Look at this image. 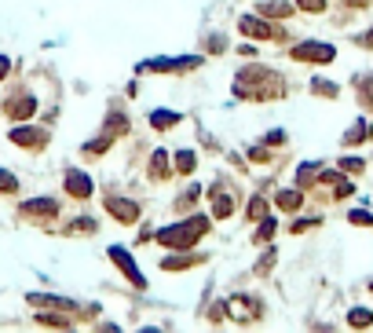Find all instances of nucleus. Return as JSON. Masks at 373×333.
Instances as JSON below:
<instances>
[{"label":"nucleus","mask_w":373,"mask_h":333,"mask_svg":"<svg viewBox=\"0 0 373 333\" xmlns=\"http://www.w3.org/2000/svg\"><path fill=\"white\" fill-rule=\"evenodd\" d=\"M15 190H19V180L8 169H0V194H15Z\"/></svg>","instance_id":"obj_29"},{"label":"nucleus","mask_w":373,"mask_h":333,"mask_svg":"<svg viewBox=\"0 0 373 333\" xmlns=\"http://www.w3.org/2000/svg\"><path fill=\"white\" fill-rule=\"evenodd\" d=\"M194 264H202L198 253H187V257H180V253H176V257H165V260H161V267H165V271H187V267H194Z\"/></svg>","instance_id":"obj_16"},{"label":"nucleus","mask_w":373,"mask_h":333,"mask_svg":"<svg viewBox=\"0 0 373 333\" xmlns=\"http://www.w3.org/2000/svg\"><path fill=\"white\" fill-rule=\"evenodd\" d=\"M271 264H274V249L267 253V257H264L260 264H256V275H267V271H271Z\"/></svg>","instance_id":"obj_37"},{"label":"nucleus","mask_w":373,"mask_h":333,"mask_svg":"<svg viewBox=\"0 0 373 333\" xmlns=\"http://www.w3.org/2000/svg\"><path fill=\"white\" fill-rule=\"evenodd\" d=\"M359 44H363V48H373V29H370V34H363V37H359Z\"/></svg>","instance_id":"obj_40"},{"label":"nucleus","mask_w":373,"mask_h":333,"mask_svg":"<svg viewBox=\"0 0 373 333\" xmlns=\"http://www.w3.org/2000/svg\"><path fill=\"white\" fill-rule=\"evenodd\" d=\"M340 169H344V172H363L366 162H363V157H340Z\"/></svg>","instance_id":"obj_34"},{"label":"nucleus","mask_w":373,"mask_h":333,"mask_svg":"<svg viewBox=\"0 0 373 333\" xmlns=\"http://www.w3.org/2000/svg\"><path fill=\"white\" fill-rule=\"evenodd\" d=\"M274 227H279V224H274V216H264V220H260V227H256V234H253V242H256V246H264V242H271V234H274Z\"/></svg>","instance_id":"obj_22"},{"label":"nucleus","mask_w":373,"mask_h":333,"mask_svg":"<svg viewBox=\"0 0 373 333\" xmlns=\"http://www.w3.org/2000/svg\"><path fill=\"white\" fill-rule=\"evenodd\" d=\"M92 231H95V220H88V216L85 220H73V224L66 227V234H92Z\"/></svg>","instance_id":"obj_31"},{"label":"nucleus","mask_w":373,"mask_h":333,"mask_svg":"<svg viewBox=\"0 0 373 333\" xmlns=\"http://www.w3.org/2000/svg\"><path fill=\"white\" fill-rule=\"evenodd\" d=\"M370 136H373V129H370L366 121H359V125H351V132H344V143H348V147H355V143H363Z\"/></svg>","instance_id":"obj_21"},{"label":"nucleus","mask_w":373,"mask_h":333,"mask_svg":"<svg viewBox=\"0 0 373 333\" xmlns=\"http://www.w3.org/2000/svg\"><path fill=\"white\" fill-rule=\"evenodd\" d=\"M249 157H253V162H271L267 147H253V150H249Z\"/></svg>","instance_id":"obj_38"},{"label":"nucleus","mask_w":373,"mask_h":333,"mask_svg":"<svg viewBox=\"0 0 373 333\" xmlns=\"http://www.w3.org/2000/svg\"><path fill=\"white\" fill-rule=\"evenodd\" d=\"M348 220H351V224H359V227H370V224H373V216H370L366 209H355Z\"/></svg>","instance_id":"obj_35"},{"label":"nucleus","mask_w":373,"mask_h":333,"mask_svg":"<svg viewBox=\"0 0 373 333\" xmlns=\"http://www.w3.org/2000/svg\"><path fill=\"white\" fill-rule=\"evenodd\" d=\"M231 213H234V194H220V190H213V216L227 220Z\"/></svg>","instance_id":"obj_18"},{"label":"nucleus","mask_w":373,"mask_h":333,"mask_svg":"<svg viewBox=\"0 0 373 333\" xmlns=\"http://www.w3.org/2000/svg\"><path fill=\"white\" fill-rule=\"evenodd\" d=\"M359 95H363V103L373 106V73H366L363 81H359Z\"/></svg>","instance_id":"obj_32"},{"label":"nucleus","mask_w":373,"mask_h":333,"mask_svg":"<svg viewBox=\"0 0 373 333\" xmlns=\"http://www.w3.org/2000/svg\"><path fill=\"white\" fill-rule=\"evenodd\" d=\"M176 172H183V176H190V172H194V165H198V162H194V150H180V154H176Z\"/></svg>","instance_id":"obj_24"},{"label":"nucleus","mask_w":373,"mask_h":333,"mask_svg":"<svg viewBox=\"0 0 373 333\" xmlns=\"http://www.w3.org/2000/svg\"><path fill=\"white\" fill-rule=\"evenodd\" d=\"M205 231H209L205 216H187V220H180V224H172V227H161L157 231V246H165V249H194L202 242Z\"/></svg>","instance_id":"obj_2"},{"label":"nucleus","mask_w":373,"mask_h":333,"mask_svg":"<svg viewBox=\"0 0 373 333\" xmlns=\"http://www.w3.org/2000/svg\"><path fill=\"white\" fill-rule=\"evenodd\" d=\"M11 143L37 150V147H44V143H48V132H41V129H11Z\"/></svg>","instance_id":"obj_12"},{"label":"nucleus","mask_w":373,"mask_h":333,"mask_svg":"<svg viewBox=\"0 0 373 333\" xmlns=\"http://www.w3.org/2000/svg\"><path fill=\"white\" fill-rule=\"evenodd\" d=\"M297 8H300V11L318 15V11H326V0H297Z\"/></svg>","instance_id":"obj_33"},{"label":"nucleus","mask_w":373,"mask_h":333,"mask_svg":"<svg viewBox=\"0 0 373 333\" xmlns=\"http://www.w3.org/2000/svg\"><path fill=\"white\" fill-rule=\"evenodd\" d=\"M322 224V220L315 216V220H297V224H293V234H304V231H311V227H318Z\"/></svg>","instance_id":"obj_36"},{"label":"nucleus","mask_w":373,"mask_h":333,"mask_svg":"<svg viewBox=\"0 0 373 333\" xmlns=\"http://www.w3.org/2000/svg\"><path fill=\"white\" fill-rule=\"evenodd\" d=\"M128 132V118L125 114H110L106 118V136L113 139V136H125Z\"/></svg>","instance_id":"obj_23"},{"label":"nucleus","mask_w":373,"mask_h":333,"mask_svg":"<svg viewBox=\"0 0 373 333\" xmlns=\"http://www.w3.org/2000/svg\"><path fill=\"white\" fill-rule=\"evenodd\" d=\"M256 11H260L264 19H289V15H293V4H286V0H264Z\"/></svg>","instance_id":"obj_14"},{"label":"nucleus","mask_w":373,"mask_h":333,"mask_svg":"<svg viewBox=\"0 0 373 333\" xmlns=\"http://www.w3.org/2000/svg\"><path fill=\"white\" fill-rule=\"evenodd\" d=\"M311 92L315 95H326V99H337V85H330V81H322V77H315V81H311Z\"/></svg>","instance_id":"obj_27"},{"label":"nucleus","mask_w":373,"mask_h":333,"mask_svg":"<svg viewBox=\"0 0 373 333\" xmlns=\"http://www.w3.org/2000/svg\"><path fill=\"white\" fill-rule=\"evenodd\" d=\"M202 198V187H187L183 190V194L180 198H176V209H187V205H194V201H198Z\"/></svg>","instance_id":"obj_28"},{"label":"nucleus","mask_w":373,"mask_h":333,"mask_svg":"<svg viewBox=\"0 0 373 333\" xmlns=\"http://www.w3.org/2000/svg\"><path fill=\"white\" fill-rule=\"evenodd\" d=\"M234 92L241 99H282V77L267 70V66H246L238 77H234Z\"/></svg>","instance_id":"obj_1"},{"label":"nucleus","mask_w":373,"mask_h":333,"mask_svg":"<svg viewBox=\"0 0 373 333\" xmlns=\"http://www.w3.org/2000/svg\"><path fill=\"white\" fill-rule=\"evenodd\" d=\"M106 213H113V220H121V224H136V220H139V205L128 201V198L110 194L106 198Z\"/></svg>","instance_id":"obj_9"},{"label":"nucleus","mask_w":373,"mask_h":333,"mask_svg":"<svg viewBox=\"0 0 373 333\" xmlns=\"http://www.w3.org/2000/svg\"><path fill=\"white\" fill-rule=\"evenodd\" d=\"M34 110H37V99H34V95H26V92L11 95V99L4 103V114H8L11 121H26V118H34Z\"/></svg>","instance_id":"obj_8"},{"label":"nucleus","mask_w":373,"mask_h":333,"mask_svg":"<svg viewBox=\"0 0 373 333\" xmlns=\"http://www.w3.org/2000/svg\"><path fill=\"white\" fill-rule=\"evenodd\" d=\"M264 216H267V198H264V194H253V201H249V220L260 224Z\"/></svg>","instance_id":"obj_25"},{"label":"nucleus","mask_w":373,"mask_h":333,"mask_svg":"<svg viewBox=\"0 0 373 333\" xmlns=\"http://www.w3.org/2000/svg\"><path fill=\"white\" fill-rule=\"evenodd\" d=\"M37 323L55 326V330H70V319H66V315H37Z\"/></svg>","instance_id":"obj_30"},{"label":"nucleus","mask_w":373,"mask_h":333,"mask_svg":"<svg viewBox=\"0 0 373 333\" xmlns=\"http://www.w3.org/2000/svg\"><path fill=\"white\" fill-rule=\"evenodd\" d=\"M150 176L154 180H165L169 176V154L165 150H154L150 154Z\"/></svg>","instance_id":"obj_19"},{"label":"nucleus","mask_w":373,"mask_h":333,"mask_svg":"<svg viewBox=\"0 0 373 333\" xmlns=\"http://www.w3.org/2000/svg\"><path fill=\"white\" fill-rule=\"evenodd\" d=\"M106 257H110L113 264H118V267H121V275H125L128 282H132V285H139V290H143V285H147V278H143V275H139V267H136V260H132V257H128V249H121V246H110V249H106Z\"/></svg>","instance_id":"obj_7"},{"label":"nucleus","mask_w":373,"mask_h":333,"mask_svg":"<svg viewBox=\"0 0 373 333\" xmlns=\"http://www.w3.org/2000/svg\"><path fill=\"white\" fill-rule=\"evenodd\" d=\"M202 66V59L198 55H183V59H150V62H143L139 73H187V70H198Z\"/></svg>","instance_id":"obj_3"},{"label":"nucleus","mask_w":373,"mask_h":333,"mask_svg":"<svg viewBox=\"0 0 373 333\" xmlns=\"http://www.w3.org/2000/svg\"><path fill=\"white\" fill-rule=\"evenodd\" d=\"M318 176H322V162H304L297 169V187H311Z\"/></svg>","instance_id":"obj_17"},{"label":"nucleus","mask_w":373,"mask_h":333,"mask_svg":"<svg viewBox=\"0 0 373 333\" xmlns=\"http://www.w3.org/2000/svg\"><path fill=\"white\" fill-rule=\"evenodd\" d=\"M180 125V114L176 110H154L150 114V129H157V132H169V129H176Z\"/></svg>","instance_id":"obj_15"},{"label":"nucleus","mask_w":373,"mask_h":333,"mask_svg":"<svg viewBox=\"0 0 373 333\" xmlns=\"http://www.w3.org/2000/svg\"><path fill=\"white\" fill-rule=\"evenodd\" d=\"M337 48L333 44H322V41H304L293 48V59L297 62H333Z\"/></svg>","instance_id":"obj_5"},{"label":"nucleus","mask_w":373,"mask_h":333,"mask_svg":"<svg viewBox=\"0 0 373 333\" xmlns=\"http://www.w3.org/2000/svg\"><path fill=\"white\" fill-rule=\"evenodd\" d=\"M26 304H34V308H59V311H73L77 308L73 300H66V297H44V293H29Z\"/></svg>","instance_id":"obj_13"},{"label":"nucleus","mask_w":373,"mask_h":333,"mask_svg":"<svg viewBox=\"0 0 373 333\" xmlns=\"http://www.w3.org/2000/svg\"><path fill=\"white\" fill-rule=\"evenodd\" d=\"M238 29H241L246 37H253V41H271V37L286 41L279 29H274V26L264 19V15H241V19H238Z\"/></svg>","instance_id":"obj_4"},{"label":"nucleus","mask_w":373,"mask_h":333,"mask_svg":"<svg viewBox=\"0 0 373 333\" xmlns=\"http://www.w3.org/2000/svg\"><path fill=\"white\" fill-rule=\"evenodd\" d=\"M300 205H304L300 190H282V194H279V209H282V213H297Z\"/></svg>","instance_id":"obj_20"},{"label":"nucleus","mask_w":373,"mask_h":333,"mask_svg":"<svg viewBox=\"0 0 373 333\" xmlns=\"http://www.w3.org/2000/svg\"><path fill=\"white\" fill-rule=\"evenodd\" d=\"M348 323H351L355 330H366V326L373 323V311H366V308H355V311L348 315Z\"/></svg>","instance_id":"obj_26"},{"label":"nucleus","mask_w":373,"mask_h":333,"mask_svg":"<svg viewBox=\"0 0 373 333\" xmlns=\"http://www.w3.org/2000/svg\"><path fill=\"white\" fill-rule=\"evenodd\" d=\"M260 311H264L260 300H253V297H234V300H231V315H234V319H241V323L256 319Z\"/></svg>","instance_id":"obj_11"},{"label":"nucleus","mask_w":373,"mask_h":333,"mask_svg":"<svg viewBox=\"0 0 373 333\" xmlns=\"http://www.w3.org/2000/svg\"><path fill=\"white\" fill-rule=\"evenodd\" d=\"M8 70H11V62H8L4 55H0V81H4V77H8Z\"/></svg>","instance_id":"obj_39"},{"label":"nucleus","mask_w":373,"mask_h":333,"mask_svg":"<svg viewBox=\"0 0 373 333\" xmlns=\"http://www.w3.org/2000/svg\"><path fill=\"white\" fill-rule=\"evenodd\" d=\"M62 213V205L55 201V198H29V201H22L19 205V216H34V220H52V216H59Z\"/></svg>","instance_id":"obj_6"},{"label":"nucleus","mask_w":373,"mask_h":333,"mask_svg":"<svg viewBox=\"0 0 373 333\" xmlns=\"http://www.w3.org/2000/svg\"><path fill=\"white\" fill-rule=\"evenodd\" d=\"M66 190H70L73 198H88L92 190H95V183H92V176H88V172L70 169V172H66Z\"/></svg>","instance_id":"obj_10"}]
</instances>
